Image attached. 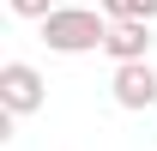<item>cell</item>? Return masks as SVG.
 Instances as JSON below:
<instances>
[{
	"mask_svg": "<svg viewBox=\"0 0 157 151\" xmlns=\"http://www.w3.org/2000/svg\"><path fill=\"white\" fill-rule=\"evenodd\" d=\"M42 42L55 55H91L109 42V18L97 6H55V18H42Z\"/></svg>",
	"mask_w": 157,
	"mask_h": 151,
	"instance_id": "cell-1",
	"label": "cell"
},
{
	"mask_svg": "<svg viewBox=\"0 0 157 151\" xmlns=\"http://www.w3.org/2000/svg\"><path fill=\"white\" fill-rule=\"evenodd\" d=\"M42 103H48V85H42V73L30 67V60H6L0 67V109L12 115H36Z\"/></svg>",
	"mask_w": 157,
	"mask_h": 151,
	"instance_id": "cell-2",
	"label": "cell"
},
{
	"mask_svg": "<svg viewBox=\"0 0 157 151\" xmlns=\"http://www.w3.org/2000/svg\"><path fill=\"white\" fill-rule=\"evenodd\" d=\"M109 91H115V103L121 109H151L157 103V67L151 60H133V67H115V79H109Z\"/></svg>",
	"mask_w": 157,
	"mask_h": 151,
	"instance_id": "cell-3",
	"label": "cell"
},
{
	"mask_svg": "<svg viewBox=\"0 0 157 151\" xmlns=\"http://www.w3.org/2000/svg\"><path fill=\"white\" fill-rule=\"evenodd\" d=\"M103 55L115 67H133V60H151V24H109V42Z\"/></svg>",
	"mask_w": 157,
	"mask_h": 151,
	"instance_id": "cell-4",
	"label": "cell"
},
{
	"mask_svg": "<svg viewBox=\"0 0 157 151\" xmlns=\"http://www.w3.org/2000/svg\"><path fill=\"white\" fill-rule=\"evenodd\" d=\"M6 6H12V18H55V0H6Z\"/></svg>",
	"mask_w": 157,
	"mask_h": 151,
	"instance_id": "cell-5",
	"label": "cell"
},
{
	"mask_svg": "<svg viewBox=\"0 0 157 151\" xmlns=\"http://www.w3.org/2000/svg\"><path fill=\"white\" fill-rule=\"evenodd\" d=\"M73 6H103V0H73Z\"/></svg>",
	"mask_w": 157,
	"mask_h": 151,
	"instance_id": "cell-6",
	"label": "cell"
}]
</instances>
